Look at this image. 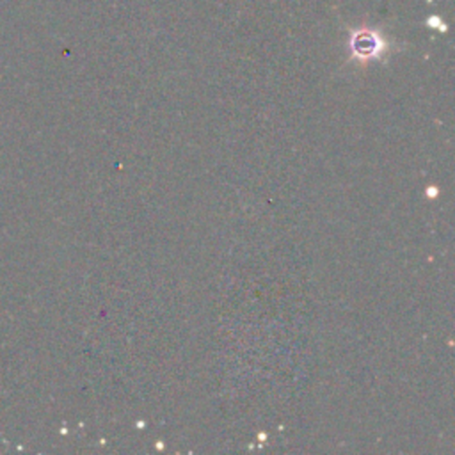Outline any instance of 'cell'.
I'll list each match as a JSON object with an SVG mask.
<instances>
[{
    "mask_svg": "<svg viewBox=\"0 0 455 455\" xmlns=\"http://www.w3.org/2000/svg\"><path fill=\"white\" fill-rule=\"evenodd\" d=\"M349 48H351L352 59L368 63V61L383 59L384 54L390 50V41L383 36L379 29L358 27L351 29Z\"/></svg>",
    "mask_w": 455,
    "mask_h": 455,
    "instance_id": "cell-1",
    "label": "cell"
},
{
    "mask_svg": "<svg viewBox=\"0 0 455 455\" xmlns=\"http://www.w3.org/2000/svg\"><path fill=\"white\" fill-rule=\"evenodd\" d=\"M425 24H427V27H431V29H438V31L447 32V25H445V22H443V18H441V16H436V15L429 16Z\"/></svg>",
    "mask_w": 455,
    "mask_h": 455,
    "instance_id": "cell-2",
    "label": "cell"
}]
</instances>
